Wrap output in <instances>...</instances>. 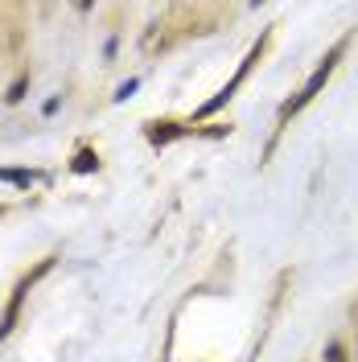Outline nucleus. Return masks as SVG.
Here are the masks:
<instances>
[{"label": "nucleus", "instance_id": "39448f33", "mask_svg": "<svg viewBox=\"0 0 358 362\" xmlns=\"http://www.w3.org/2000/svg\"><path fill=\"white\" fill-rule=\"evenodd\" d=\"M95 165H99V157H95V153H79V160H74V169H79V173H91Z\"/></svg>", "mask_w": 358, "mask_h": 362}, {"label": "nucleus", "instance_id": "f257e3e1", "mask_svg": "<svg viewBox=\"0 0 358 362\" xmlns=\"http://www.w3.org/2000/svg\"><path fill=\"white\" fill-rule=\"evenodd\" d=\"M342 49H346V42H337L334 49L325 54V62H321V66H317L313 74H309V83L301 87V95H296V99H289V103L280 107V124H284L289 115H296V112H301V107H305V103H309V99H313V95H317V90H321V87H325V83H330V74H334L337 58H342Z\"/></svg>", "mask_w": 358, "mask_h": 362}, {"label": "nucleus", "instance_id": "7ed1b4c3", "mask_svg": "<svg viewBox=\"0 0 358 362\" xmlns=\"http://www.w3.org/2000/svg\"><path fill=\"white\" fill-rule=\"evenodd\" d=\"M260 54H264V42H260V45H255V49H251V54H247V62H243V66H239V74H235V78H231V83H226V87L219 90V95H214V99H210V103H206V107H202L198 115H210V112H219V107H223L226 99H231L235 90L243 87V78H247V74H251V66L260 62Z\"/></svg>", "mask_w": 358, "mask_h": 362}, {"label": "nucleus", "instance_id": "0eeeda50", "mask_svg": "<svg viewBox=\"0 0 358 362\" xmlns=\"http://www.w3.org/2000/svg\"><path fill=\"white\" fill-rule=\"evenodd\" d=\"M325 362H342V346H337V341L325 350Z\"/></svg>", "mask_w": 358, "mask_h": 362}, {"label": "nucleus", "instance_id": "f03ea898", "mask_svg": "<svg viewBox=\"0 0 358 362\" xmlns=\"http://www.w3.org/2000/svg\"><path fill=\"white\" fill-rule=\"evenodd\" d=\"M50 264H54V259H42V264H37V272H29V276H25L21 284H17V293H13V300H8V309H4V321H0V341H4V334L13 329V321H17V313H21V300H25V293H29V288L37 284V276H45V272H50Z\"/></svg>", "mask_w": 358, "mask_h": 362}, {"label": "nucleus", "instance_id": "423d86ee", "mask_svg": "<svg viewBox=\"0 0 358 362\" xmlns=\"http://www.w3.org/2000/svg\"><path fill=\"white\" fill-rule=\"evenodd\" d=\"M21 95H25V78H17V83H13V90H8V103H17Z\"/></svg>", "mask_w": 358, "mask_h": 362}, {"label": "nucleus", "instance_id": "20e7f679", "mask_svg": "<svg viewBox=\"0 0 358 362\" xmlns=\"http://www.w3.org/2000/svg\"><path fill=\"white\" fill-rule=\"evenodd\" d=\"M37 177L42 173H33V169H0V181H13V185H33Z\"/></svg>", "mask_w": 358, "mask_h": 362}]
</instances>
